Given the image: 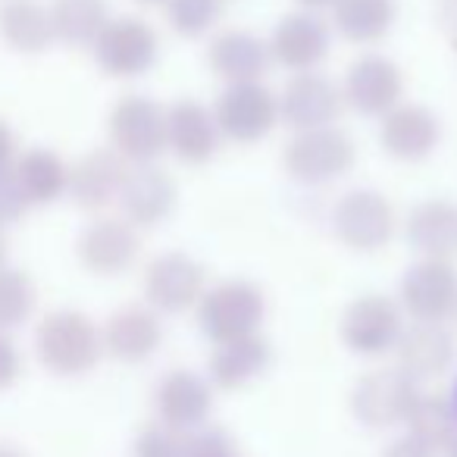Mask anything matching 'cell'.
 Here are the masks:
<instances>
[{"label":"cell","mask_w":457,"mask_h":457,"mask_svg":"<svg viewBox=\"0 0 457 457\" xmlns=\"http://www.w3.org/2000/svg\"><path fill=\"white\" fill-rule=\"evenodd\" d=\"M401 307L417 323H445L457 313V273L451 263L420 261L401 279Z\"/></svg>","instance_id":"cell-10"},{"label":"cell","mask_w":457,"mask_h":457,"mask_svg":"<svg viewBox=\"0 0 457 457\" xmlns=\"http://www.w3.org/2000/svg\"><path fill=\"white\" fill-rule=\"evenodd\" d=\"M110 141L126 163H154L166 154V110L151 97L126 95L110 113Z\"/></svg>","instance_id":"cell-4"},{"label":"cell","mask_w":457,"mask_h":457,"mask_svg":"<svg viewBox=\"0 0 457 457\" xmlns=\"http://www.w3.org/2000/svg\"><path fill=\"white\" fill-rule=\"evenodd\" d=\"M401 95H404L401 70L379 54H370V57L351 63L348 76H345V104L363 116H386L388 110L401 104Z\"/></svg>","instance_id":"cell-13"},{"label":"cell","mask_w":457,"mask_h":457,"mask_svg":"<svg viewBox=\"0 0 457 457\" xmlns=\"http://www.w3.org/2000/svg\"><path fill=\"white\" fill-rule=\"evenodd\" d=\"M263 317H267V298L254 282L245 279L220 282L197 301V326L216 345L257 336Z\"/></svg>","instance_id":"cell-2"},{"label":"cell","mask_w":457,"mask_h":457,"mask_svg":"<svg viewBox=\"0 0 457 457\" xmlns=\"http://www.w3.org/2000/svg\"><path fill=\"white\" fill-rule=\"evenodd\" d=\"M270 45V57L292 72H313L329 54V29L311 10L279 20Z\"/></svg>","instance_id":"cell-17"},{"label":"cell","mask_w":457,"mask_h":457,"mask_svg":"<svg viewBox=\"0 0 457 457\" xmlns=\"http://www.w3.org/2000/svg\"><path fill=\"white\" fill-rule=\"evenodd\" d=\"M54 38L70 47H91L110 22L104 0H54L51 4Z\"/></svg>","instance_id":"cell-30"},{"label":"cell","mask_w":457,"mask_h":457,"mask_svg":"<svg viewBox=\"0 0 457 457\" xmlns=\"http://www.w3.org/2000/svg\"><path fill=\"white\" fill-rule=\"evenodd\" d=\"M129 163L116 151H91L70 166V185L66 195L79 204L82 210H104L113 201H120V188L126 182Z\"/></svg>","instance_id":"cell-20"},{"label":"cell","mask_w":457,"mask_h":457,"mask_svg":"<svg viewBox=\"0 0 457 457\" xmlns=\"http://www.w3.org/2000/svg\"><path fill=\"white\" fill-rule=\"evenodd\" d=\"M38 361L57 376H82L95 370L104 354L97 326L79 311H54L35 332Z\"/></svg>","instance_id":"cell-1"},{"label":"cell","mask_w":457,"mask_h":457,"mask_svg":"<svg viewBox=\"0 0 457 457\" xmlns=\"http://www.w3.org/2000/svg\"><path fill=\"white\" fill-rule=\"evenodd\" d=\"M135 457H191V432L166 423H151L135 438Z\"/></svg>","instance_id":"cell-33"},{"label":"cell","mask_w":457,"mask_h":457,"mask_svg":"<svg viewBox=\"0 0 457 457\" xmlns=\"http://www.w3.org/2000/svg\"><path fill=\"white\" fill-rule=\"evenodd\" d=\"M304 10H323V7H336L338 0H298Z\"/></svg>","instance_id":"cell-39"},{"label":"cell","mask_w":457,"mask_h":457,"mask_svg":"<svg viewBox=\"0 0 457 457\" xmlns=\"http://www.w3.org/2000/svg\"><path fill=\"white\" fill-rule=\"evenodd\" d=\"M141 238L132 222L116 220H95L82 236H79V261L95 276H120L138 261Z\"/></svg>","instance_id":"cell-14"},{"label":"cell","mask_w":457,"mask_h":457,"mask_svg":"<svg viewBox=\"0 0 457 457\" xmlns=\"http://www.w3.org/2000/svg\"><path fill=\"white\" fill-rule=\"evenodd\" d=\"M13 172L29 207L32 204H38V207L41 204H54L57 197L66 195V185H70V166L47 147H32L22 157H16Z\"/></svg>","instance_id":"cell-27"},{"label":"cell","mask_w":457,"mask_h":457,"mask_svg":"<svg viewBox=\"0 0 457 457\" xmlns=\"http://www.w3.org/2000/svg\"><path fill=\"white\" fill-rule=\"evenodd\" d=\"M220 129H216L213 110L197 101H179L166 110V151L176 154L182 163L201 166L220 147Z\"/></svg>","instance_id":"cell-19"},{"label":"cell","mask_w":457,"mask_h":457,"mask_svg":"<svg viewBox=\"0 0 457 457\" xmlns=\"http://www.w3.org/2000/svg\"><path fill=\"white\" fill-rule=\"evenodd\" d=\"M438 138H442L438 116L420 104H398L382 116L379 145L395 160H404V163L426 160L438 147Z\"/></svg>","instance_id":"cell-15"},{"label":"cell","mask_w":457,"mask_h":457,"mask_svg":"<svg viewBox=\"0 0 457 457\" xmlns=\"http://www.w3.org/2000/svg\"><path fill=\"white\" fill-rule=\"evenodd\" d=\"M191 457H238V445L220 426H201L191 432Z\"/></svg>","instance_id":"cell-34"},{"label":"cell","mask_w":457,"mask_h":457,"mask_svg":"<svg viewBox=\"0 0 457 457\" xmlns=\"http://www.w3.org/2000/svg\"><path fill=\"white\" fill-rule=\"evenodd\" d=\"M336 29L354 45H376L395 26V0H338L336 7Z\"/></svg>","instance_id":"cell-29"},{"label":"cell","mask_w":457,"mask_h":457,"mask_svg":"<svg viewBox=\"0 0 457 457\" xmlns=\"http://www.w3.org/2000/svg\"><path fill=\"white\" fill-rule=\"evenodd\" d=\"M382 457H436L429 448H423V445L417 442V438L404 436L398 438V442H392L386 451H382Z\"/></svg>","instance_id":"cell-37"},{"label":"cell","mask_w":457,"mask_h":457,"mask_svg":"<svg viewBox=\"0 0 457 457\" xmlns=\"http://www.w3.org/2000/svg\"><path fill=\"white\" fill-rule=\"evenodd\" d=\"M179 188L172 182V176L166 170L154 163L145 166H129L126 182L120 188V207H122V220L138 226H157L176 207Z\"/></svg>","instance_id":"cell-16"},{"label":"cell","mask_w":457,"mask_h":457,"mask_svg":"<svg viewBox=\"0 0 457 457\" xmlns=\"http://www.w3.org/2000/svg\"><path fill=\"white\" fill-rule=\"evenodd\" d=\"M336 236L345 248L361 251V254H373V251L386 248L395 236V207L388 204L386 195L370 188L348 191L342 201L336 204Z\"/></svg>","instance_id":"cell-7"},{"label":"cell","mask_w":457,"mask_h":457,"mask_svg":"<svg viewBox=\"0 0 457 457\" xmlns=\"http://www.w3.org/2000/svg\"><path fill=\"white\" fill-rule=\"evenodd\" d=\"M7 254H10V251H7V236H4V228H0V270L7 267Z\"/></svg>","instance_id":"cell-40"},{"label":"cell","mask_w":457,"mask_h":457,"mask_svg":"<svg viewBox=\"0 0 457 457\" xmlns=\"http://www.w3.org/2000/svg\"><path fill=\"white\" fill-rule=\"evenodd\" d=\"M0 457H26L20 448H13V445H0Z\"/></svg>","instance_id":"cell-41"},{"label":"cell","mask_w":457,"mask_h":457,"mask_svg":"<svg viewBox=\"0 0 457 457\" xmlns=\"http://www.w3.org/2000/svg\"><path fill=\"white\" fill-rule=\"evenodd\" d=\"M16 163V135L7 122H0V170H10Z\"/></svg>","instance_id":"cell-38"},{"label":"cell","mask_w":457,"mask_h":457,"mask_svg":"<svg viewBox=\"0 0 457 457\" xmlns=\"http://www.w3.org/2000/svg\"><path fill=\"white\" fill-rule=\"evenodd\" d=\"M407 436L417 438L423 448L445 451L457 442V404L445 395H417L411 413L404 420Z\"/></svg>","instance_id":"cell-28"},{"label":"cell","mask_w":457,"mask_h":457,"mask_svg":"<svg viewBox=\"0 0 457 457\" xmlns=\"http://www.w3.org/2000/svg\"><path fill=\"white\" fill-rule=\"evenodd\" d=\"M166 22L182 38L207 35L226 13V0H166Z\"/></svg>","instance_id":"cell-32"},{"label":"cell","mask_w":457,"mask_h":457,"mask_svg":"<svg viewBox=\"0 0 457 457\" xmlns=\"http://www.w3.org/2000/svg\"><path fill=\"white\" fill-rule=\"evenodd\" d=\"M454 317H457V313H454Z\"/></svg>","instance_id":"cell-45"},{"label":"cell","mask_w":457,"mask_h":457,"mask_svg":"<svg viewBox=\"0 0 457 457\" xmlns=\"http://www.w3.org/2000/svg\"><path fill=\"white\" fill-rule=\"evenodd\" d=\"M154 407H157L160 423L195 432L210 417L213 388L191 370H172L160 379L157 392H154Z\"/></svg>","instance_id":"cell-18"},{"label":"cell","mask_w":457,"mask_h":457,"mask_svg":"<svg viewBox=\"0 0 457 457\" xmlns=\"http://www.w3.org/2000/svg\"><path fill=\"white\" fill-rule=\"evenodd\" d=\"M392 351L404 376H411L413 382L432 379L442 376L454 361V338L442 323H413L411 329H401Z\"/></svg>","instance_id":"cell-22"},{"label":"cell","mask_w":457,"mask_h":457,"mask_svg":"<svg viewBox=\"0 0 457 457\" xmlns=\"http://www.w3.org/2000/svg\"><path fill=\"white\" fill-rule=\"evenodd\" d=\"M445 457H457V442H454V445H448V448H445Z\"/></svg>","instance_id":"cell-43"},{"label":"cell","mask_w":457,"mask_h":457,"mask_svg":"<svg viewBox=\"0 0 457 457\" xmlns=\"http://www.w3.org/2000/svg\"><path fill=\"white\" fill-rule=\"evenodd\" d=\"M0 38L20 54H41L54 45L51 7L41 0H4L0 4Z\"/></svg>","instance_id":"cell-26"},{"label":"cell","mask_w":457,"mask_h":457,"mask_svg":"<svg viewBox=\"0 0 457 457\" xmlns=\"http://www.w3.org/2000/svg\"><path fill=\"white\" fill-rule=\"evenodd\" d=\"M145 295L154 311L182 313L204 298V267L188 254H160L147 263Z\"/></svg>","instance_id":"cell-12"},{"label":"cell","mask_w":457,"mask_h":457,"mask_svg":"<svg viewBox=\"0 0 457 457\" xmlns=\"http://www.w3.org/2000/svg\"><path fill=\"white\" fill-rule=\"evenodd\" d=\"M207 63L226 85H248L261 82L270 70V45L245 29H228L213 38L207 51Z\"/></svg>","instance_id":"cell-21"},{"label":"cell","mask_w":457,"mask_h":457,"mask_svg":"<svg viewBox=\"0 0 457 457\" xmlns=\"http://www.w3.org/2000/svg\"><path fill=\"white\" fill-rule=\"evenodd\" d=\"M213 120L222 138L236 145H254L267 138L279 122V97L263 82L226 85V91L216 97Z\"/></svg>","instance_id":"cell-5"},{"label":"cell","mask_w":457,"mask_h":457,"mask_svg":"<svg viewBox=\"0 0 457 457\" xmlns=\"http://www.w3.org/2000/svg\"><path fill=\"white\" fill-rule=\"evenodd\" d=\"M22 373V357L16 351L13 338L7 332H0V388H10Z\"/></svg>","instance_id":"cell-36"},{"label":"cell","mask_w":457,"mask_h":457,"mask_svg":"<svg viewBox=\"0 0 457 457\" xmlns=\"http://www.w3.org/2000/svg\"><path fill=\"white\" fill-rule=\"evenodd\" d=\"M26 210H29V201L22 197V188H20V182H16L13 166H10V170H0V228L22 220Z\"/></svg>","instance_id":"cell-35"},{"label":"cell","mask_w":457,"mask_h":457,"mask_svg":"<svg viewBox=\"0 0 457 457\" xmlns=\"http://www.w3.org/2000/svg\"><path fill=\"white\" fill-rule=\"evenodd\" d=\"M138 4H145V7H160V4H166V0H138Z\"/></svg>","instance_id":"cell-42"},{"label":"cell","mask_w":457,"mask_h":457,"mask_svg":"<svg viewBox=\"0 0 457 457\" xmlns=\"http://www.w3.org/2000/svg\"><path fill=\"white\" fill-rule=\"evenodd\" d=\"M35 301H38V292L29 273L13 267L0 270V332L26 323L35 311Z\"/></svg>","instance_id":"cell-31"},{"label":"cell","mask_w":457,"mask_h":457,"mask_svg":"<svg viewBox=\"0 0 457 457\" xmlns=\"http://www.w3.org/2000/svg\"><path fill=\"white\" fill-rule=\"evenodd\" d=\"M104 351L122 363H141L160 348L163 342V326L157 313L147 307H122L107 320L101 332Z\"/></svg>","instance_id":"cell-23"},{"label":"cell","mask_w":457,"mask_h":457,"mask_svg":"<svg viewBox=\"0 0 457 457\" xmlns=\"http://www.w3.org/2000/svg\"><path fill=\"white\" fill-rule=\"evenodd\" d=\"M454 404H457V392H454Z\"/></svg>","instance_id":"cell-44"},{"label":"cell","mask_w":457,"mask_h":457,"mask_svg":"<svg viewBox=\"0 0 457 457\" xmlns=\"http://www.w3.org/2000/svg\"><path fill=\"white\" fill-rule=\"evenodd\" d=\"M401 329V307L386 295H361L342 317V342L361 357H379L392 351Z\"/></svg>","instance_id":"cell-9"},{"label":"cell","mask_w":457,"mask_h":457,"mask_svg":"<svg viewBox=\"0 0 457 457\" xmlns=\"http://www.w3.org/2000/svg\"><path fill=\"white\" fill-rule=\"evenodd\" d=\"M267 367L270 345L261 332L248 338H236V342L216 345V351L210 354V379H213L216 388H226V392L251 386Z\"/></svg>","instance_id":"cell-25"},{"label":"cell","mask_w":457,"mask_h":457,"mask_svg":"<svg viewBox=\"0 0 457 457\" xmlns=\"http://www.w3.org/2000/svg\"><path fill=\"white\" fill-rule=\"evenodd\" d=\"M417 395V382L401 373L398 367L373 370L357 379L354 392H351V411L370 429H392L407 420Z\"/></svg>","instance_id":"cell-8"},{"label":"cell","mask_w":457,"mask_h":457,"mask_svg":"<svg viewBox=\"0 0 457 457\" xmlns=\"http://www.w3.org/2000/svg\"><path fill=\"white\" fill-rule=\"evenodd\" d=\"M407 242L423 261L451 263L457 257V204L423 201L407 216Z\"/></svg>","instance_id":"cell-24"},{"label":"cell","mask_w":457,"mask_h":457,"mask_svg":"<svg viewBox=\"0 0 457 457\" xmlns=\"http://www.w3.org/2000/svg\"><path fill=\"white\" fill-rule=\"evenodd\" d=\"M286 172L301 185H329L354 166V141L336 126L295 132L282 154Z\"/></svg>","instance_id":"cell-3"},{"label":"cell","mask_w":457,"mask_h":457,"mask_svg":"<svg viewBox=\"0 0 457 457\" xmlns=\"http://www.w3.org/2000/svg\"><path fill=\"white\" fill-rule=\"evenodd\" d=\"M342 110V88L320 72H298L279 97V120H286V126H292L295 132L336 126Z\"/></svg>","instance_id":"cell-11"},{"label":"cell","mask_w":457,"mask_h":457,"mask_svg":"<svg viewBox=\"0 0 457 457\" xmlns=\"http://www.w3.org/2000/svg\"><path fill=\"white\" fill-rule=\"evenodd\" d=\"M95 60L107 76L113 79H135L145 76L157 63L160 41L157 32L138 16H120L104 26L97 41L91 45Z\"/></svg>","instance_id":"cell-6"}]
</instances>
